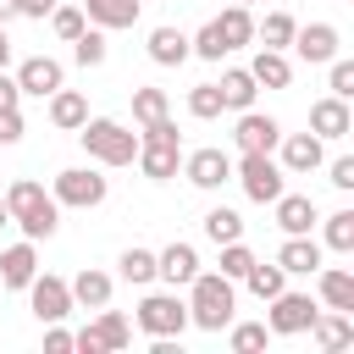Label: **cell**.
<instances>
[{"instance_id":"6da1fadb","label":"cell","mask_w":354,"mask_h":354,"mask_svg":"<svg viewBox=\"0 0 354 354\" xmlns=\"http://www.w3.org/2000/svg\"><path fill=\"white\" fill-rule=\"evenodd\" d=\"M6 210H11V221L22 227V238H33V243L61 227L55 194H44V183H33V177H17V183L6 188Z\"/></svg>"},{"instance_id":"7a4b0ae2","label":"cell","mask_w":354,"mask_h":354,"mask_svg":"<svg viewBox=\"0 0 354 354\" xmlns=\"http://www.w3.org/2000/svg\"><path fill=\"white\" fill-rule=\"evenodd\" d=\"M232 304H238L232 277H221V271H194V282H188V326L221 332V326H232Z\"/></svg>"},{"instance_id":"3957f363","label":"cell","mask_w":354,"mask_h":354,"mask_svg":"<svg viewBox=\"0 0 354 354\" xmlns=\"http://www.w3.org/2000/svg\"><path fill=\"white\" fill-rule=\"evenodd\" d=\"M77 138H83V149H88L100 166H133V155H138V133H127V127L111 122V116H88V122L77 127Z\"/></svg>"},{"instance_id":"277c9868","label":"cell","mask_w":354,"mask_h":354,"mask_svg":"<svg viewBox=\"0 0 354 354\" xmlns=\"http://www.w3.org/2000/svg\"><path fill=\"white\" fill-rule=\"evenodd\" d=\"M232 177L243 183V194H249L254 205H271V199L288 188V171H282L271 155H243V160H232Z\"/></svg>"},{"instance_id":"5b68a950","label":"cell","mask_w":354,"mask_h":354,"mask_svg":"<svg viewBox=\"0 0 354 354\" xmlns=\"http://www.w3.org/2000/svg\"><path fill=\"white\" fill-rule=\"evenodd\" d=\"M138 326H144L149 337H183L188 304L177 299V288H171V293H144V299H138Z\"/></svg>"},{"instance_id":"8992f818","label":"cell","mask_w":354,"mask_h":354,"mask_svg":"<svg viewBox=\"0 0 354 354\" xmlns=\"http://www.w3.org/2000/svg\"><path fill=\"white\" fill-rule=\"evenodd\" d=\"M55 205H72V210H94V205H105V194H111V183L100 177V171H88V166H66L61 177H55Z\"/></svg>"},{"instance_id":"52a82bcc","label":"cell","mask_w":354,"mask_h":354,"mask_svg":"<svg viewBox=\"0 0 354 354\" xmlns=\"http://www.w3.org/2000/svg\"><path fill=\"white\" fill-rule=\"evenodd\" d=\"M271 304V315H266V326H271V337H299V332H310V321H315V299L310 293H277V299H266Z\"/></svg>"},{"instance_id":"ba28073f","label":"cell","mask_w":354,"mask_h":354,"mask_svg":"<svg viewBox=\"0 0 354 354\" xmlns=\"http://www.w3.org/2000/svg\"><path fill=\"white\" fill-rule=\"evenodd\" d=\"M22 293H28V304H33L39 321H66V315H72V288H66L61 277H50V271H44V277L33 271V282H28Z\"/></svg>"},{"instance_id":"9c48e42d","label":"cell","mask_w":354,"mask_h":354,"mask_svg":"<svg viewBox=\"0 0 354 354\" xmlns=\"http://www.w3.org/2000/svg\"><path fill=\"white\" fill-rule=\"evenodd\" d=\"M238 155H271L277 149V138H282V122L277 116H260L254 105L249 111H238Z\"/></svg>"},{"instance_id":"30bf717a","label":"cell","mask_w":354,"mask_h":354,"mask_svg":"<svg viewBox=\"0 0 354 354\" xmlns=\"http://www.w3.org/2000/svg\"><path fill=\"white\" fill-rule=\"evenodd\" d=\"M183 177H188L194 188H205V194H210V188L232 183V155H227V149H216V144H210V149H194V155H183Z\"/></svg>"},{"instance_id":"8fae6325","label":"cell","mask_w":354,"mask_h":354,"mask_svg":"<svg viewBox=\"0 0 354 354\" xmlns=\"http://www.w3.org/2000/svg\"><path fill=\"white\" fill-rule=\"evenodd\" d=\"M337 44H343V39H337L332 22H310V28H293V44H288V50H293L299 61H310V66H326V61L337 55Z\"/></svg>"},{"instance_id":"7c38bea8","label":"cell","mask_w":354,"mask_h":354,"mask_svg":"<svg viewBox=\"0 0 354 354\" xmlns=\"http://www.w3.org/2000/svg\"><path fill=\"white\" fill-rule=\"evenodd\" d=\"M310 133L326 144V138H348L354 133V111H348V100H337V94H326V100H315L310 105Z\"/></svg>"},{"instance_id":"4fadbf2b","label":"cell","mask_w":354,"mask_h":354,"mask_svg":"<svg viewBox=\"0 0 354 354\" xmlns=\"http://www.w3.org/2000/svg\"><path fill=\"white\" fill-rule=\"evenodd\" d=\"M310 277H315V293H321L326 310L354 315V271H348V266H315Z\"/></svg>"},{"instance_id":"5bb4252c","label":"cell","mask_w":354,"mask_h":354,"mask_svg":"<svg viewBox=\"0 0 354 354\" xmlns=\"http://www.w3.org/2000/svg\"><path fill=\"white\" fill-rule=\"evenodd\" d=\"M17 88L33 94V100H50V94L61 88V61H50V55H28V61L17 66Z\"/></svg>"},{"instance_id":"9a60e30c","label":"cell","mask_w":354,"mask_h":354,"mask_svg":"<svg viewBox=\"0 0 354 354\" xmlns=\"http://www.w3.org/2000/svg\"><path fill=\"white\" fill-rule=\"evenodd\" d=\"M138 171L149 177V183H166V177H177V166H183V144H155V138H138Z\"/></svg>"},{"instance_id":"2e32d148","label":"cell","mask_w":354,"mask_h":354,"mask_svg":"<svg viewBox=\"0 0 354 354\" xmlns=\"http://www.w3.org/2000/svg\"><path fill=\"white\" fill-rule=\"evenodd\" d=\"M277 149H282V171H315L321 160H326V149H321V138L315 133H288V138H277Z\"/></svg>"},{"instance_id":"e0dca14e","label":"cell","mask_w":354,"mask_h":354,"mask_svg":"<svg viewBox=\"0 0 354 354\" xmlns=\"http://www.w3.org/2000/svg\"><path fill=\"white\" fill-rule=\"evenodd\" d=\"M321 254H326V249H321L310 232H288V243L277 249V266H282L288 277H310V271L321 266Z\"/></svg>"},{"instance_id":"ac0fdd59","label":"cell","mask_w":354,"mask_h":354,"mask_svg":"<svg viewBox=\"0 0 354 354\" xmlns=\"http://www.w3.org/2000/svg\"><path fill=\"white\" fill-rule=\"evenodd\" d=\"M194 271H199L194 243H166V249L155 254V277H160V282H171V288H188V282H194Z\"/></svg>"},{"instance_id":"d6986e66","label":"cell","mask_w":354,"mask_h":354,"mask_svg":"<svg viewBox=\"0 0 354 354\" xmlns=\"http://www.w3.org/2000/svg\"><path fill=\"white\" fill-rule=\"evenodd\" d=\"M271 210H277V227H282V232H310V227L321 221V216H315V199H310V194H288V188L271 199Z\"/></svg>"},{"instance_id":"ffe728a7","label":"cell","mask_w":354,"mask_h":354,"mask_svg":"<svg viewBox=\"0 0 354 354\" xmlns=\"http://www.w3.org/2000/svg\"><path fill=\"white\" fill-rule=\"evenodd\" d=\"M33 271H39V254H33V238H22V243H11L6 254H0V282L6 288H28L33 282Z\"/></svg>"},{"instance_id":"44dd1931","label":"cell","mask_w":354,"mask_h":354,"mask_svg":"<svg viewBox=\"0 0 354 354\" xmlns=\"http://www.w3.org/2000/svg\"><path fill=\"white\" fill-rule=\"evenodd\" d=\"M310 337H315V348H348L354 343V321L343 315V310H315V321H310Z\"/></svg>"},{"instance_id":"7402d4cb","label":"cell","mask_w":354,"mask_h":354,"mask_svg":"<svg viewBox=\"0 0 354 354\" xmlns=\"http://www.w3.org/2000/svg\"><path fill=\"white\" fill-rule=\"evenodd\" d=\"M138 11H144V0H83V17L94 22V28H133L138 22Z\"/></svg>"},{"instance_id":"603a6c76","label":"cell","mask_w":354,"mask_h":354,"mask_svg":"<svg viewBox=\"0 0 354 354\" xmlns=\"http://www.w3.org/2000/svg\"><path fill=\"white\" fill-rule=\"evenodd\" d=\"M249 77H254L260 88H288V83H293V61H288V50H260V55L249 61Z\"/></svg>"},{"instance_id":"cb8c5ba5","label":"cell","mask_w":354,"mask_h":354,"mask_svg":"<svg viewBox=\"0 0 354 354\" xmlns=\"http://www.w3.org/2000/svg\"><path fill=\"white\" fill-rule=\"evenodd\" d=\"M194 50H188V33L183 28H155L149 33V61L155 66H183Z\"/></svg>"},{"instance_id":"d4e9b609","label":"cell","mask_w":354,"mask_h":354,"mask_svg":"<svg viewBox=\"0 0 354 354\" xmlns=\"http://www.w3.org/2000/svg\"><path fill=\"white\" fill-rule=\"evenodd\" d=\"M216 88H221V105H227V111H249L254 94H260V83L249 77V66H227Z\"/></svg>"},{"instance_id":"484cf974","label":"cell","mask_w":354,"mask_h":354,"mask_svg":"<svg viewBox=\"0 0 354 354\" xmlns=\"http://www.w3.org/2000/svg\"><path fill=\"white\" fill-rule=\"evenodd\" d=\"M50 122H55L61 133H77V127L88 122V100H83L77 88H55V94H50Z\"/></svg>"},{"instance_id":"4316f807","label":"cell","mask_w":354,"mask_h":354,"mask_svg":"<svg viewBox=\"0 0 354 354\" xmlns=\"http://www.w3.org/2000/svg\"><path fill=\"white\" fill-rule=\"evenodd\" d=\"M72 304H83V310H100V304H111V277L105 271H94V266H83L72 282Z\"/></svg>"},{"instance_id":"83f0119b","label":"cell","mask_w":354,"mask_h":354,"mask_svg":"<svg viewBox=\"0 0 354 354\" xmlns=\"http://www.w3.org/2000/svg\"><path fill=\"white\" fill-rule=\"evenodd\" d=\"M216 22V33L227 39V50H243V44H254V17H249V6H227L221 17H210Z\"/></svg>"},{"instance_id":"f1b7e54d","label":"cell","mask_w":354,"mask_h":354,"mask_svg":"<svg viewBox=\"0 0 354 354\" xmlns=\"http://www.w3.org/2000/svg\"><path fill=\"white\" fill-rule=\"evenodd\" d=\"M88 332L100 337V348H105V354H116V348H127V343H133V326H127V315H122V310H105V304H100V321H94Z\"/></svg>"},{"instance_id":"f546056e","label":"cell","mask_w":354,"mask_h":354,"mask_svg":"<svg viewBox=\"0 0 354 354\" xmlns=\"http://www.w3.org/2000/svg\"><path fill=\"white\" fill-rule=\"evenodd\" d=\"M243 282H249V293H254V299H277V293L288 288V271H282L277 260H271V266H266V260H254V266L243 271Z\"/></svg>"},{"instance_id":"4dcf8cb0","label":"cell","mask_w":354,"mask_h":354,"mask_svg":"<svg viewBox=\"0 0 354 354\" xmlns=\"http://www.w3.org/2000/svg\"><path fill=\"white\" fill-rule=\"evenodd\" d=\"M293 17L288 11H266V22H254V39H266V50H288L293 44Z\"/></svg>"},{"instance_id":"1f68e13d","label":"cell","mask_w":354,"mask_h":354,"mask_svg":"<svg viewBox=\"0 0 354 354\" xmlns=\"http://www.w3.org/2000/svg\"><path fill=\"white\" fill-rule=\"evenodd\" d=\"M205 238H210V243H232V238H243V216L227 210V205L205 210Z\"/></svg>"},{"instance_id":"d6a6232c","label":"cell","mask_w":354,"mask_h":354,"mask_svg":"<svg viewBox=\"0 0 354 354\" xmlns=\"http://www.w3.org/2000/svg\"><path fill=\"white\" fill-rule=\"evenodd\" d=\"M122 282H133V288H144V282H155V249H122Z\"/></svg>"},{"instance_id":"836d02e7","label":"cell","mask_w":354,"mask_h":354,"mask_svg":"<svg viewBox=\"0 0 354 354\" xmlns=\"http://www.w3.org/2000/svg\"><path fill=\"white\" fill-rule=\"evenodd\" d=\"M221 111H227V105H221V88H216V83H194V88H188V116H194V122H216Z\"/></svg>"},{"instance_id":"e575fe53","label":"cell","mask_w":354,"mask_h":354,"mask_svg":"<svg viewBox=\"0 0 354 354\" xmlns=\"http://www.w3.org/2000/svg\"><path fill=\"white\" fill-rule=\"evenodd\" d=\"M321 249H337V254H348V249H354V210H332V216H326Z\"/></svg>"},{"instance_id":"d590c367","label":"cell","mask_w":354,"mask_h":354,"mask_svg":"<svg viewBox=\"0 0 354 354\" xmlns=\"http://www.w3.org/2000/svg\"><path fill=\"white\" fill-rule=\"evenodd\" d=\"M227 343H232V354H254V348L271 343V326H266V321H238V326L227 332Z\"/></svg>"},{"instance_id":"8d00e7d4","label":"cell","mask_w":354,"mask_h":354,"mask_svg":"<svg viewBox=\"0 0 354 354\" xmlns=\"http://www.w3.org/2000/svg\"><path fill=\"white\" fill-rule=\"evenodd\" d=\"M72 61H77V66H100V61H105V28H83V33L72 39Z\"/></svg>"},{"instance_id":"74e56055","label":"cell","mask_w":354,"mask_h":354,"mask_svg":"<svg viewBox=\"0 0 354 354\" xmlns=\"http://www.w3.org/2000/svg\"><path fill=\"white\" fill-rule=\"evenodd\" d=\"M160 116H166V88H133V122L149 127Z\"/></svg>"},{"instance_id":"f35d334b","label":"cell","mask_w":354,"mask_h":354,"mask_svg":"<svg viewBox=\"0 0 354 354\" xmlns=\"http://www.w3.org/2000/svg\"><path fill=\"white\" fill-rule=\"evenodd\" d=\"M221 249V277H232V282H243V271L254 266V249L243 243V238H232V243H216Z\"/></svg>"},{"instance_id":"ab89813d","label":"cell","mask_w":354,"mask_h":354,"mask_svg":"<svg viewBox=\"0 0 354 354\" xmlns=\"http://www.w3.org/2000/svg\"><path fill=\"white\" fill-rule=\"evenodd\" d=\"M188 50H194L199 61H221V55H232V50H227V39L216 33V22H205V28H199V33L188 39Z\"/></svg>"},{"instance_id":"60d3db41","label":"cell","mask_w":354,"mask_h":354,"mask_svg":"<svg viewBox=\"0 0 354 354\" xmlns=\"http://www.w3.org/2000/svg\"><path fill=\"white\" fill-rule=\"evenodd\" d=\"M50 28H55V39H66V44H72V39L88 28V17H83L77 6H55V11H50Z\"/></svg>"},{"instance_id":"b9f144b4","label":"cell","mask_w":354,"mask_h":354,"mask_svg":"<svg viewBox=\"0 0 354 354\" xmlns=\"http://www.w3.org/2000/svg\"><path fill=\"white\" fill-rule=\"evenodd\" d=\"M326 66H332V94H337V100H354V61L332 55Z\"/></svg>"},{"instance_id":"7bdbcfd3","label":"cell","mask_w":354,"mask_h":354,"mask_svg":"<svg viewBox=\"0 0 354 354\" xmlns=\"http://www.w3.org/2000/svg\"><path fill=\"white\" fill-rule=\"evenodd\" d=\"M17 138H22V111L6 105V111H0V144H17Z\"/></svg>"},{"instance_id":"ee69618b","label":"cell","mask_w":354,"mask_h":354,"mask_svg":"<svg viewBox=\"0 0 354 354\" xmlns=\"http://www.w3.org/2000/svg\"><path fill=\"white\" fill-rule=\"evenodd\" d=\"M332 188H343V194L354 188V155H337L332 160Z\"/></svg>"},{"instance_id":"f6af8a7d","label":"cell","mask_w":354,"mask_h":354,"mask_svg":"<svg viewBox=\"0 0 354 354\" xmlns=\"http://www.w3.org/2000/svg\"><path fill=\"white\" fill-rule=\"evenodd\" d=\"M44 348H50V354H66V348H72V332H61V326L50 321V332H44Z\"/></svg>"},{"instance_id":"bcb514c9","label":"cell","mask_w":354,"mask_h":354,"mask_svg":"<svg viewBox=\"0 0 354 354\" xmlns=\"http://www.w3.org/2000/svg\"><path fill=\"white\" fill-rule=\"evenodd\" d=\"M61 0H17V17H50Z\"/></svg>"},{"instance_id":"7dc6e473","label":"cell","mask_w":354,"mask_h":354,"mask_svg":"<svg viewBox=\"0 0 354 354\" xmlns=\"http://www.w3.org/2000/svg\"><path fill=\"white\" fill-rule=\"evenodd\" d=\"M17 100H22V88H17V77H6V72H0V111H6V105H17Z\"/></svg>"},{"instance_id":"c3c4849f","label":"cell","mask_w":354,"mask_h":354,"mask_svg":"<svg viewBox=\"0 0 354 354\" xmlns=\"http://www.w3.org/2000/svg\"><path fill=\"white\" fill-rule=\"evenodd\" d=\"M6 61H11V33H6V22H0V72H6Z\"/></svg>"},{"instance_id":"681fc988","label":"cell","mask_w":354,"mask_h":354,"mask_svg":"<svg viewBox=\"0 0 354 354\" xmlns=\"http://www.w3.org/2000/svg\"><path fill=\"white\" fill-rule=\"evenodd\" d=\"M17 17V0H0V22H11Z\"/></svg>"},{"instance_id":"f907efd6","label":"cell","mask_w":354,"mask_h":354,"mask_svg":"<svg viewBox=\"0 0 354 354\" xmlns=\"http://www.w3.org/2000/svg\"><path fill=\"white\" fill-rule=\"evenodd\" d=\"M0 227H11V210H6V194H0Z\"/></svg>"},{"instance_id":"816d5d0a","label":"cell","mask_w":354,"mask_h":354,"mask_svg":"<svg viewBox=\"0 0 354 354\" xmlns=\"http://www.w3.org/2000/svg\"><path fill=\"white\" fill-rule=\"evenodd\" d=\"M232 6H249V0H232Z\"/></svg>"}]
</instances>
